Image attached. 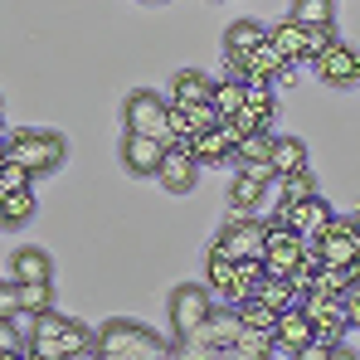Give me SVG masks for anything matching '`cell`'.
<instances>
[{
  "instance_id": "obj_1",
  "label": "cell",
  "mask_w": 360,
  "mask_h": 360,
  "mask_svg": "<svg viewBox=\"0 0 360 360\" xmlns=\"http://www.w3.org/2000/svg\"><path fill=\"white\" fill-rule=\"evenodd\" d=\"M176 351L180 341H161L156 331H146L141 321H127V316H112L98 326V356L103 360H166Z\"/></svg>"
},
{
  "instance_id": "obj_2",
  "label": "cell",
  "mask_w": 360,
  "mask_h": 360,
  "mask_svg": "<svg viewBox=\"0 0 360 360\" xmlns=\"http://www.w3.org/2000/svg\"><path fill=\"white\" fill-rule=\"evenodd\" d=\"M63 156H68V146H63L59 131L25 127V131H10V136H5V161H20V166H30L34 176H44V171L63 166Z\"/></svg>"
},
{
  "instance_id": "obj_3",
  "label": "cell",
  "mask_w": 360,
  "mask_h": 360,
  "mask_svg": "<svg viewBox=\"0 0 360 360\" xmlns=\"http://www.w3.org/2000/svg\"><path fill=\"white\" fill-rule=\"evenodd\" d=\"M122 122H127V131L161 136L166 146H176V136H171V103H166L161 93H146V88L127 93V103H122Z\"/></svg>"
},
{
  "instance_id": "obj_4",
  "label": "cell",
  "mask_w": 360,
  "mask_h": 360,
  "mask_svg": "<svg viewBox=\"0 0 360 360\" xmlns=\"http://www.w3.org/2000/svg\"><path fill=\"white\" fill-rule=\"evenodd\" d=\"M214 316V297H210V283H180L171 292V326H176V341H195L200 326Z\"/></svg>"
},
{
  "instance_id": "obj_5",
  "label": "cell",
  "mask_w": 360,
  "mask_h": 360,
  "mask_svg": "<svg viewBox=\"0 0 360 360\" xmlns=\"http://www.w3.org/2000/svg\"><path fill=\"white\" fill-rule=\"evenodd\" d=\"M297 263H302V234L283 214H273L268 219V239H263V268L278 273V278H288Z\"/></svg>"
},
{
  "instance_id": "obj_6",
  "label": "cell",
  "mask_w": 360,
  "mask_h": 360,
  "mask_svg": "<svg viewBox=\"0 0 360 360\" xmlns=\"http://www.w3.org/2000/svg\"><path fill=\"white\" fill-rule=\"evenodd\" d=\"M263 239H268V219H253V214H234L224 229H219V248L229 258H263Z\"/></svg>"
},
{
  "instance_id": "obj_7",
  "label": "cell",
  "mask_w": 360,
  "mask_h": 360,
  "mask_svg": "<svg viewBox=\"0 0 360 360\" xmlns=\"http://www.w3.org/2000/svg\"><path fill=\"white\" fill-rule=\"evenodd\" d=\"M243 336V311L239 307H214V316L200 326V351H210V356H224V351H234Z\"/></svg>"
},
{
  "instance_id": "obj_8",
  "label": "cell",
  "mask_w": 360,
  "mask_h": 360,
  "mask_svg": "<svg viewBox=\"0 0 360 360\" xmlns=\"http://www.w3.org/2000/svg\"><path fill=\"white\" fill-rule=\"evenodd\" d=\"M166 151L171 146L161 136H141V131H127L122 136V166H127V176H161Z\"/></svg>"
},
{
  "instance_id": "obj_9",
  "label": "cell",
  "mask_w": 360,
  "mask_h": 360,
  "mask_svg": "<svg viewBox=\"0 0 360 360\" xmlns=\"http://www.w3.org/2000/svg\"><path fill=\"white\" fill-rule=\"evenodd\" d=\"M273 214H283V219L297 229L302 239H321V234L331 229V219H336V214H331V205H326L321 195H311V200H297V205H278Z\"/></svg>"
},
{
  "instance_id": "obj_10",
  "label": "cell",
  "mask_w": 360,
  "mask_h": 360,
  "mask_svg": "<svg viewBox=\"0 0 360 360\" xmlns=\"http://www.w3.org/2000/svg\"><path fill=\"white\" fill-rule=\"evenodd\" d=\"M311 68H316V78H321L326 88H351V83H360V54L351 44H341V39L311 63Z\"/></svg>"
},
{
  "instance_id": "obj_11",
  "label": "cell",
  "mask_w": 360,
  "mask_h": 360,
  "mask_svg": "<svg viewBox=\"0 0 360 360\" xmlns=\"http://www.w3.org/2000/svg\"><path fill=\"white\" fill-rule=\"evenodd\" d=\"M263 39H268V30H263L258 20H234V25L224 30V63H229V78H239L243 59H248Z\"/></svg>"
},
{
  "instance_id": "obj_12",
  "label": "cell",
  "mask_w": 360,
  "mask_h": 360,
  "mask_svg": "<svg viewBox=\"0 0 360 360\" xmlns=\"http://www.w3.org/2000/svg\"><path fill=\"white\" fill-rule=\"evenodd\" d=\"M205 166L195 161V151H190V141H176L171 151H166V161H161V185L171 190V195H185V190H195V176H200Z\"/></svg>"
},
{
  "instance_id": "obj_13",
  "label": "cell",
  "mask_w": 360,
  "mask_h": 360,
  "mask_svg": "<svg viewBox=\"0 0 360 360\" xmlns=\"http://www.w3.org/2000/svg\"><path fill=\"white\" fill-rule=\"evenodd\" d=\"M311 336H316V321L302 311V302H297V307H288V311L278 316V341H273V356L297 360V351L311 341Z\"/></svg>"
},
{
  "instance_id": "obj_14",
  "label": "cell",
  "mask_w": 360,
  "mask_h": 360,
  "mask_svg": "<svg viewBox=\"0 0 360 360\" xmlns=\"http://www.w3.org/2000/svg\"><path fill=\"white\" fill-rule=\"evenodd\" d=\"M302 311L316 321V331H321V336H336V341H341V331L351 326V316H346V302L331 297V292H307V297H302Z\"/></svg>"
},
{
  "instance_id": "obj_15",
  "label": "cell",
  "mask_w": 360,
  "mask_h": 360,
  "mask_svg": "<svg viewBox=\"0 0 360 360\" xmlns=\"http://www.w3.org/2000/svg\"><path fill=\"white\" fill-rule=\"evenodd\" d=\"M292 68H297V63L288 59V54H283L273 39H263V44H258V49L243 59V73H239V78H243V83H248V78H268V83H278V78H288Z\"/></svg>"
},
{
  "instance_id": "obj_16",
  "label": "cell",
  "mask_w": 360,
  "mask_h": 360,
  "mask_svg": "<svg viewBox=\"0 0 360 360\" xmlns=\"http://www.w3.org/2000/svg\"><path fill=\"white\" fill-rule=\"evenodd\" d=\"M321 253H326V263H336V268L356 263V214H336V219H331V229L321 234Z\"/></svg>"
},
{
  "instance_id": "obj_17",
  "label": "cell",
  "mask_w": 360,
  "mask_h": 360,
  "mask_svg": "<svg viewBox=\"0 0 360 360\" xmlns=\"http://www.w3.org/2000/svg\"><path fill=\"white\" fill-rule=\"evenodd\" d=\"M268 39H273V44H278V49H283L292 63H311V30H307V25H297L292 15H283V20L268 30Z\"/></svg>"
},
{
  "instance_id": "obj_18",
  "label": "cell",
  "mask_w": 360,
  "mask_h": 360,
  "mask_svg": "<svg viewBox=\"0 0 360 360\" xmlns=\"http://www.w3.org/2000/svg\"><path fill=\"white\" fill-rule=\"evenodd\" d=\"M10 278L15 283H49L54 278V263L44 248H15L10 253Z\"/></svg>"
},
{
  "instance_id": "obj_19",
  "label": "cell",
  "mask_w": 360,
  "mask_h": 360,
  "mask_svg": "<svg viewBox=\"0 0 360 360\" xmlns=\"http://www.w3.org/2000/svg\"><path fill=\"white\" fill-rule=\"evenodd\" d=\"M205 283H210L219 297H229L234 283H239V258H229L219 243H210V253H205Z\"/></svg>"
},
{
  "instance_id": "obj_20",
  "label": "cell",
  "mask_w": 360,
  "mask_h": 360,
  "mask_svg": "<svg viewBox=\"0 0 360 360\" xmlns=\"http://www.w3.org/2000/svg\"><path fill=\"white\" fill-rule=\"evenodd\" d=\"M210 98H214V83L200 68H180L171 78V103H180V108H195V103H210Z\"/></svg>"
},
{
  "instance_id": "obj_21",
  "label": "cell",
  "mask_w": 360,
  "mask_h": 360,
  "mask_svg": "<svg viewBox=\"0 0 360 360\" xmlns=\"http://www.w3.org/2000/svg\"><path fill=\"white\" fill-rule=\"evenodd\" d=\"M190 151H195V161H200V166H219V161H229V156H234V146H229V136H224L219 127L195 131V136H190Z\"/></svg>"
},
{
  "instance_id": "obj_22",
  "label": "cell",
  "mask_w": 360,
  "mask_h": 360,
  "mask_svg": "<svg viewBox=\"0 0 360 360\" xmlns=\"http://www.w3.org/2000/svg\"><path fill=\"white\" fill-rule=\"evenodd\" d=\"M243 88H248L243 108H248L253 117H258L263 127H268V131H273V112H278V93H273V83H268V78H248Z\"/></svg>"
},
{
  "instance_id": "obj_23",
  "label": "cell",
  "mask_w": 360,
  "mask_h": 360,
  "mask_svg": "<svg viewBox=\"0 0 360 360\" xmlns=\"http://www.w3.org/2000/svg\"><path fill=\"white\" fill-rule=\"evenodd\" d=\"M278 176H292V171H307V141L302 136H273V156Z\"/></svg>"
},
{
  "instance_id": "obj_24",
  "label": "cell",
  "mask_w": 360,
  "mask_h": 360,
  "mask_svg": "<svg viewBox=\"0 0 360 360\" xmlns=\"http://www.w3.org/2000/svg\"><path fill=\"white\" fill-rule=\"evenodd\" d=\"M268 190H273V185H263L253 171H239V176H234V185H229V205H234L239 214H248L253 205H263V195H268Z\"/></svg>"
},
{
  "instance_id": "obj_25",
  "label": "cell",
  "mask_w": 360,
  "mask_h": 360,
  "mask_svg": "<svg viewBox=\"0 0 360 360\" xmlns=\"http://www.w3.org/2000/svg\"><path fill=\"white\" fill-rule=\"evenodd\" d=\"M239 311H243V326L248 331H263V336H278V307H268L263 297H243L239 302Z\"/></svg>"
},
{
  "instance_id": "obj_26",
  "label": "cell",
  "mask_w": 360,
  "mask_h": 360,
  "mask_svg": "<svg viewBox=\"0 0 360 360\" xmlns=\"http://www.w3.org/2000/svg\"><path fill=\"white\" fill-rule=\"evenodd\" d=\"M0 219H5V229L30 224L34 219V190H5L0 195Z\"/></svg>"
},
{
  "instance_id": "obj_27",
  "label": "cell",
  "mask_w": 360,
  "mask_h": 360,
  "mask_svg": "<svg viewBox=\"0 0 360 360\" xmlns=\"http://www.w3.org/2000/svg\"><path fill=\"white\" fill-rule=\"evenodd\" d=\"M297 25H336V0H292V10H288Z\"/></svg>"
},
{
  "instance_id": "obj_28",
  "label": "cell",
  "mask_w": 360,
  "mask_h": 360,
  "mask_svg": "<svg viewBox=\"0 0 360 360\" xmlns=\"http://www.w3.org/2000/svg\"><path fill=\"white\" fill-rule=\"evenodd\" d=\"M278 200L283 205H297V200H311L316 195V180H311V171H292V176H278Z\"/></svg>"
},
{
  "instance_id": "obj_29",
  "label": "cell",
  "mask_w": 360,
  "mask_h": 360,
  "mask_svg": "<svg viewBox=\"0 0 360 360\" xmlns=\"http://www.w3.org/2000/svg\"><path fill=\"white\" fill-rule=\"evenodd\" d=\"M243 98H248L243 78H224V83H214V108H219V117H239Z\"/></svg>"
},
{
  "instance_id": "obj_30",
  "label": "cell",
  "mask_w": 360,
  "mask_h": 360,
  "mask_svg": "<svg viewBox=\"0 0 360 360\" xmlns=\"http://www.w3.org/2000/svg\"><path fill=\"white\" fill-rule=\"evenodd\" d=\"M273 156V131H253V136H243L239 151H234V161L239 166H253V161H268Z\"/></svg>"
},
{
  "instance_id": "obj_31",
  "label": "cell",
  "mask_w": 360,
  "mask_h": 360,
  "mask_svg": "<svg viewBox=\"0 0 360 360\" xmlns=\"http://www.w3.org/2000/svg\"><path fill=\"white\" fill-rule=\"evenodd\" d=\"M0 356L5 360H30V336L15 331L10 321H0Z\"/></svg>"
},
{
  "instance_id": "obj_32",
  "label": "cell",
  "mask_w": 360,
  "mask_h": 360,
  "mask_svg": "<svg viewBox=\"0 0 360 360\" xmlns=\"http://www.w3.org/2000/svg\"><path fill=\"white\" fill-rule=\"evenodd\" d=\"M331 356H346V351H341V341H336V336H321V331H316V336L297 351V360H331Z\"/></svg>"
},
{
  "instance_id": "obj_33",
  "label": "cell",
  "mask_w": 360,
  "mask_h": 360,
  "mask_svg": "<svg viewBox=\"0 0 360 360\" xmlns=\"http://www.w3.org/2000/svg\"><path fill=\"white\" fill-rule=\"evenodd\" d=\"M273 341H278V336H263V331H248V326H243L234 356H273Z\"/></svg>"
},
{
  "instance_id": "obj_34",
  "label": "cell",
  "mask_w": 360,
  "mask_h": 360,
  "mask_svg": "<svg viewBox=\"0 0 360 360\" xmlns=\"http://www.w3.org/2000/svg\"><path fill=\"white\" fill-rule=\"evenodd\" d=\"M30 180H34V171H30V166L5 161V166H0V195H5V190H30Z\"/></svg>"
},
{
  "instance_id": "obj_35",
  "label": "cell",
  "mask_w": 360,
  "mask_h": 360,
  "mask_svg": "<svg viewBox=\"0 0 360 360\" xmlns=\"http://www.w3.org/2000/svg\"><path fill=\"white\" fill-rule=\"evenodd\" d=\"M10 311H20V283L15 278L0 288V316H10Z\"/></svg>"
},
{
  "instance_id": "obj_36",
  "label": "cell",
  "mask_w": 360,
  "mask_h": 360,
  "mask_svg": "<svg viewBox=\"0 0 360 360\" xmlns=\"http://www.w3.org/2000/svg\"><path fill=\"white\" fill-rule=\"evenodd\" d=\"M341 302H346V316H351V326H360V283H356V288H351V292H346Z\"/></svg>"
},
{
  "instance_id": "obj_37",
  "label": "cell",
  "mask_w": 360,
  "mask_h": 360,
  "mask_svg": "<svg viewBox=\"0 0 360 360\" xmlns=\"http://www.w3.org/2000/svg\"><path fill=\"white\" fill-rule=\"evenodd\" d=\"M356 263H360V214H356Z\"/></svg>"
},
{
  "instance_id": "obj_38",
  "label": "cell",
  "mask_w": 360,
  "mask_h": 360,
  "mask_svg": "<svg viewBox=\"0 0 360 360\" xmlns=\"http://www.w3.org/2000/svg\"><path fill=\"white\" fill-rule=\"evenodd\" d=\"M151 5H161V0H151Z\"/></svg>"
}]
</instances>
